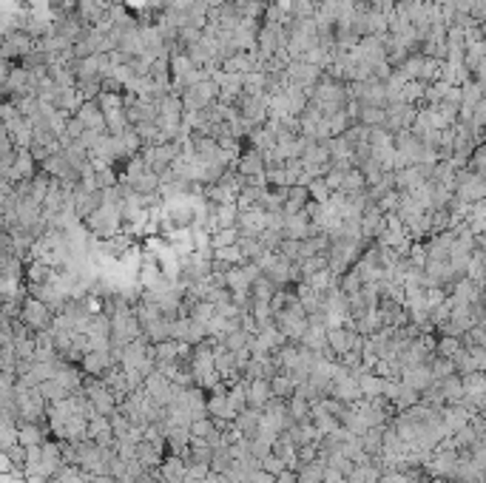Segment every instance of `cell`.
Here are the masks:
<instances>
[{
	"instance_id": "obj_32",
	"label": "cell",
	"mask_w": 486,
	"mask_h": 483,
	"mask_svg": "<svg viewBox=\"0 0 486 483\" xmlns=\"http://www.w3.org/2000/svg\"><path fill=\"white\" fill-rule=\"evenodd\" d=\"M94 183H97L100 191L117 188L119 179H117V173H114V165H97V162H94Z\"/></svg>"
},
{
	"instance_id": "obj_21",
	"label": "cell",
	"mask_w": 486,
	"mask_h": 483,
	"mask_svg": "<svg viewBox=\"0 0 486 483\" xmlns=\"http://www.w3.org/2000/svg\"><path fill=\"white\" fill-rule=\"evenodd\" d=\"M358 384H361V396L364 398H381L387 378H381L378 373H361L358 375Z\"/></svg>"
},
{
	"instance_id": "obj_30",
	"label": "cell",
	"mask_w": 486,
	"mask_h": 483,
	"mask_svg": "<svg viewBox=\"0 0 486 483\" xmlns=\"http://www.w3.org/2000/svg\"><path fill=\"white\" fill-rule=\"evenodd\" d=\"M228 401H231V407H233L236 412H245V409L251 407V401H248V381H245V378L228 389Z\"/></svg>"
},
{
	"instance_id": "obj_39",
	"label": "cell",
	"mask_w": 486,
	"mask_h": 483,
	"mask_svg": "<svg viewBox=\"0 0 486 483\" xmlns=\"http://www.w3.org/2000/svg\"><path fill=\"white\" fill-rule=\"evenodd\" d=\"M191 319H196L199 324L208 327V321L217 319V305H210V301H196V307L191 310Z\"/></svg>"
},
{
	"instance_id": "obj_28",
	"label": "cell",
	"mask_w": 486,
	"mask_h": 483,
	"mask_svg": "<svg viewBox=\"0 0 486 483\" xmlns=\"http://www.w3.org/2000/svg\"><path fill=\"white\" fill-rule=\"evenodd\" d=\"M287 407H290V415H293L296 424H305V421L313 418V404H310L305 396H293V398L287 401Z\"/></svg>"
},
{
	"instance_id": "obj_19",
	"label": "cell",
	"mask_w": 486,
	"mask_h": 483,
	"mask_svg": "<svg viewBox=\"0 0 486 483\" xmlns=\"http://www.w3.org/2000/svg\"><path fill=\"white\" fill-rule=\"evenodd\" d=\"M310 188L308 185H293L290 194H287V202H285V217H293V214H301L308 205H310Z\"/></svg>"
},
{
	"instance_id": "obj_18",
	"label": "cell",
	"mask_w": 486,
	"mask_h": 483,
	"mask_svg": "<svg viewBox=\"0 0 486 483\" xmlns=\"http://www.w3.org/2000/svg\"><path fill=\"white\" fill-rule=\"evenodd\" d=\"M160 469H162L165 483H185L188 480V464H185V458H179V455H165Z\"/></svg>"
},
{
	"instance_id": "obj_37",
	"label": "cell",
	"mask_w": 486,
	"mask_h": 483,
	"mask_svg": "<svg viewBox=\"0 0 486 483\" xmlns=\"http://www.w3.org/2000/svg\"><path fill=\"white\" fill-rule=\"evenodd\" d=\"M214 259H217V262H222V264H228V267L245 264V256H242V248H239V245H228V248H219Z\"/></svg>"
},
{
	"instance_id": "obj_4",
	"label": "cell",
	"mask_w": 486,
	"mask_h": 483,
	"mask_svg": "<svg viewBox=\"0 0 486 483\" xmlns=\"http://www.w3.org/2000/svg\"><path fill=\"white\" fill-rule=\"evenodd\" d=\"M54 316H57V313H54L49 305H43L40 298H35V296H26V298H23L20 321H23L28 330H35V333H40V330H51Z\"/></svg>"
},
{
	"instance_id": "obj_40",
	"label": "cell",
	"mask_w": 486,
	"mask_h": 483,
	"mask_svg": "<svg viewBox=\"0 0 486 483\" xmlns=\"http://www.w3.org/2000/svg\"><path fill=\"white\" fill-rule=\"evenodd\" d=\"M191 432H194V438H210L217 432V424H214V418L210 415H205V418H196L194 424H191Z\"/></svg>"
},
{
	"instance_id": "obj_2",
	"label": "cell",
	"mask_w": 486,
	"mask_h": 483,
	"mask_svg": "<svg viewBox=\"0 0 486 483\" xmlns=\"http://www.w3.org/2000/svg\"><path fill=\"white\" fill-rule=\"evenodd\" d=\"M276 327L287 336V341H301V339H305V333L310 330V313L301 307L299 293H296V298L290 301L285 310L276 313Z\"/></svg>"
},
{
	"instance_id": "obj_13",
	"label": "cell",
	"mask_w": 486,
	"mask_h": 483,
	"mask_svg": "<svg viewBox=\"0 0 486 483\" xmlns=\"http://www.w3.org/2000/svg\"><path fill=\"white\" fill-rule=\"evenodd\" d=\"M262 421H265V409H256V407H248L245 412H239L236 415V430L245 435V438H256L259 430H262Z\"/></svg>"
},
{
	"instance_id": "obj_34",
	"label": "cell",
	"mask_w": 486,
	"mask_h": 483,
	"mask_svg": "<svg viewBox=\"0 0 486 483\" xmlns=\"http://www.w3.org/2000/svg\"><path fill=\"white\" fill-rule=\"evenodd\" d=\"M296 475H299V483H324V461L319 458L308 466H301Z\"/></svg>"
},
{
	"instance_id": "obj_11",
	"label": "cell",
	"mask_w": 486,
	"mask_h": 483,
	"mask_svg": "<svg viewBox=\"0 0 486 483\" xmlns=\"http://www.w3.org/2000/svg\"><path fill=\"white\" fill-rule=\"evenodd\" d=\"M239 233L242 236H262L267 230V219H265V210L262 207H251V210H242L239 214Z\"/></svg>"
},
{
	"instance_id": "obj_24",
	"label": "cell",
	"mask_w": 486,
	"mask_h": 483,
	"mask_svg": "<svg viewBox=\"0 0 486 483\" xmlns=\"http://www.w3.org/2000/svg\"><path fill=\"white\" fill-rule=\"evenodd\" d=\"M239 205L233 202V205H217L214 207V222H217V230L219 228H236L239 225Z\"/></svg>"
},
{
	"instance_id": "obj_23",
	"label": "cell",
	"mask_w": 486,
	"mask_h": 483,
	"mask_svg": "<svg viewBox=\"0 0 486 483\" xmlns=\"http://www.w3.org/2000/svg\"><path fill=\"white\" fill-rule=\"evenodd\" d=\"M310 421L321 430V435H330V432H336V430L342 427V421H339L336 415H330L321 404H313V418H310Z\"/></svg>"
},
{
	"instance_id": "obj_15",
	"label": "cell",
	"mask_w": 486,
	"mask_h": 483,
	"mask_svg": "<svg viewBox=\"0 0 486 483\" xmlns=\"http://www.w3.org/2000/svg\"><path fill=\"white\" fill-rule=\"evenodd\" d=\"M165 455H168L165 449H160L157 443H151V441H145V438L137 443V461H140L145 469H160L162 461H165Z\"/></svg>"
},
{
	"instance_id": "obj_12",
	"label": "cell",
	"mask_w": 486,
	"mask_h": 483,
	"mask_svg": "<svg viewBox=\"0 0 486 483\" xmlns=\"http://www.w3.org/2000/svg\"><path fill=\"white\" fill-rule=\"evenodd\" d=\"M88 438L100 443V446H114L117 443V435H114V427H111V418L106 415H97L88 421Z\"/></svg>"
},
{
	"instance_id": "obj_33",
	"label": "cell",
	"mask_w": 486,
	"mask_h": 483,
	"mask_svg": "<svg viewBox=\"0 0 486 483\" xmlns=\"http://www.w3.org/2000/svg\"><path fill=\"white\" fill-rule=\"evenodd\" d=\"M256 333H248V330H236V333H228L225 336V347L233 350V353H242V350H251V341H253Z\"/></svg>"
},
{
	"instance_id": "obj_29",
	"label": "cell",
	"mask_w": 486,
	"mask_h": 483,
	"mask_svg": "<svg viewBox=\"0 0 486 483\" xmlns=\"http://www.w3.org/2000/svg\"><path fill=\"white\" fill-rule=\"evenodd\" d=\"M276 290H279V285L273 282V279H267L265 273H259V276H256V282H253V287H251V293H253V298H256V301H273Z\"/></svg>"
},
{
	"instance_id": "obj_27",
	"label": "cell",
	"mask_w": 486,
	"mask_h": 483,
	"mask_svg": "<svg viewBox=\"0 0 486 483\" xmlns=\"http://www.w3.org/2000/svg\"><path fill=\"white\" fill-rule=\"evenodd\" d=\"M367 188H370V185H367V176H364V171L353 168V171H347V173H344V183H342V194L353 196V194H361V191H367Z\"/></svg>"
},
{
	"instance_id": "obj_43",
	"label": "cell",
	"mask_w": 486,
	"mask_h": 483,
	"mask_svg": "<svg viewBox=\"0 0 486 483\" xmlns=\"http://www.w3.org/2000/svg\"><path fill=\"white\" fill-rule=\"evenodd\" d=\"M262 242H265V248L267 251H279V245L285 242V230H276V228H267L262 236H259Z\"/></svg>"
},
{
	"instance_id": "obj_8",
	"label": "cell",
	"mask_w": 486,
	"mask_h": 483,
	"mask_svg": "<svg viewBox=\"0 0 486 483\" xmlns=\"http://www.w3.org/2000/svg\"><path fill=\"white\" fill-rule=\"evenodd\" d=\"M80 117V123L88 128V131H97V134H108V123H106V111L97 100H85L80 105V111L74 114Z\"/></svg>"
},
{
	"instance_id": "obj_20",
	"label": "cell",
	"mask_w": 486,
	"mask_h": 483,
	"mask_svg": "<svg viewBox=\"0 0 486 483\" xmlns=\"http://www.w3.org/2000/svg\"><path fill=\"white\" fill-rule=\"evenodd\" d=\"M239 248H242V256H245V262H253V264H259L270 253L259 236H242L239 239Z\"/></svg>"
},
{
	"instance_id": "obj_36",
	"label": "cell",
	"mask_w": 486,
	"mask_h": 483,
	"mask_svg": "<svg viewBox=\"0 0 486 483\" xmlns=\"http://www.w3.org/2000/svg\"><path fill=\"white\" fill-rule=\"evenodd\" d=\"M421 176L415 168H404V171H396V191H412L418 183H421Z\"/></svg>"
},
{
	"instance_id": "obj_41",
	"label": "cell",
	"mask_w": 486,
	"mask_h": 483,
	"mask_svg": "<svg viewBox=\"0 0 486 483\" xmlns=\"http://www.w3.org/2000/svg\"><path fill=\"white\" fill-rule=\"evenodd\" d=\"M262 469H267L270 475H276V477H279V475H282V472H287L290 466H287V461H285V458H279V455H276V452H270V455L262 461Z\"/></svg>"
},
{
	"instance_id": "obj_31",
	"label": "cell",
	"mask_w": 486,
	"mask_h": 483,
	"mask_svg": "<svg viewBox=\"0 0 486 483\" xmlns=\"http://www.w3.org/2000/svg\"><path fill=\"white\" fill-rule=\"evenodd\" d=\"M239 239H242L239 228H219V230L210 233V245H214V251H219V248H228V245H239Z\"/></svg>"
},
{
	"instance_id": "obj_48",
	"label": "cell",
	"mask_w": 486,
	"mask_h": 483,
	"mask_svg": "<svg viewBox=\"0 0 486 483\" xmlns=\"http://www.w3.org/2000/svg\"><path fill=\"white\" fill-rule=\"evenodd\" d=\"M208 483H233V480H231L225 472H210V475H208Z\"/></svg>"
},
{
	"instance_id": "obj_26",
	"label": "cell",
	"mask_w": 486,
	"mask_h": 483,
	"mask_svg": "<svg viewBox=\"0 0 486 483\" xmlns=\"http://www.w3.org/2000/svg\"><path fill=\"white\" fill-rule=\"evenodd\" d=\"M37 389H40V396H43L49 404H57V401H63V398H69V396H72V392L63 387V381H57V378L43 381Z\"/></svg>"
},
{
	"instance_id": "obj_1",
	"label": "cell",
	"mask_w": 486,
	"mask_h": 483,
	"mask_svg": "<svg viewBox=\"0 0 486 483\" xmlns=\"http://www.w3.org/2000/svg\"><path fill=\"white\" fill-rule=\"evenodd\" d=\"M83 225L88 228L91 236H97V239H111V236H117V233H123V230H126L123 205H106V202H103V207H97Z\"/></svg>"
},
{
	"instance_id": "obj_44",
	"label": "cell",
	"mask_w": 486,
	"mask_h": 483,
	"mask_svg": "<svg viewBox=\"0 0 486 483\" xmlns=\"http://www.w3.org/2000/svg\"><path fill=\"white\" fill-rule=\"evenodd\" d=\"M251 452H253V458L265 461V458L270 455V452H273V443L265 441V438H251Z\"/></svg>"
},
{
	"instance_id": "obj_16",
	"label": "cell",
	"mask_w": 486,
	"mask_h": 483,
	"mask_svg": "<svg viewBox=\"0 0 486 483\" xmlns=\"http://www.w3.org/2000/svg\"><path fill=\"white\" fill-rule=\"evenodd\" d=\"M103 381H106V387L117 396V401H126V398L131 396V384H128V375H126L123 367H111V370L103 375Z\"/></svg>"
},
{
	"instance_id": "obj_7",
	"label": "cell",
	"mask_w": 486,
	"mask_h": 483,
	"mask_svg": "<svg viewBox=\"0 0 486 483\" xmlns=\"http://www.w3.org/2000/svg\"><path fill=\"white\" fill-rule=\"evenodd\" d=\"M37 173H40V162L35 160V154L28 148H20L9 176H3V179H12V183H26V179H35Z\"/></svg>"
},
{
	"instance_id": "obj_17",
	"label": "cell",
	"mask_w": 486,
	"mask_h": 483,
	"mask_svg": "<svg viewBox=\"0 0 486 483\" xmlns=\"http://www.w3.org/2000/svg\"><path fill=\"white\" fill-rule=\"evenodd\" d=\"M245 381H248V378H245ZM270 398H273V387H270V381H267V378L248 381V401H251V407L265 409V407L270 404Z\"/></svg>"
},
{
	"instance_id": "obj_50",
	"label": "cell",
	"mask_w": 486,
	"mask_h": 483,
	"mask_svg": "<svg viewBox=\"0 0 486 483\" xmlns=\"http://www.w3.org/2000/svg\"><path fill=\"white\" fill-rule=\"evenodd\" d=\"M94 483H117L114 475H94Z\"/></svg>"
},
{
	"instance_id": "obj_38",
	"label": "cell",
	"mask_w": 486,
	"mask_h": 483,
	"mask_svg": "<svg viewBox=\"0 0 486 483\" xmlns=\"http://www.w3.org/2000/svg\"><path fill=\"white\" fill-rule=\"evenodd\" d=\"M418 401H421V392L412 389V387H407V384H401V392H399V398H396V407H399V409H412V407H418Z\"/></svg>"
},
{
	"instance_id": "obj_46",
	"label": "cell",
	"mask_w": 486,
	"mask_h": 483,
	"mask_svg": "<svg viewBox=\"0 0 486 483\" xmlns=\"http://www.w3.org/2000/svg\"><path fill=\"white\" fill-rule=\"evenodd\" d=\"M344 173H347V171H339V168H333V171H330V173L324 176V179H327V185H330L333 191H342V183H344Z\"/></svg>"
},
{
	"instance_id": "obj_6",
	"label": "cell",
	"mask_w": 486,
	"mask_h": 483,
	"mask_svg": "<svg viewBox=\"0 0 486 483\" xmlns=\"http://www.w3.org/2000/svg\"><path fill=\"white\" fill-rule=\"evenodd\" d=\"M174 339L176 341H182V344H191V347H196V344H202L205 339H208V327L205 324H199L196 319H191V316H185V319H176L174 321Z\"/></svg>"
},
{
	"instance_id": "obj_49",
	"label": "cell",
	"mask_w": 486,
	"mask_h": 483,
	"mask_svg": "<svg viewBox=\"0 0 486 483\" xmlns=\"http://www.w3.org/2000/svg\"><path fill=\"white\" fill-rule=\"evenodd\" d=\"M199 3H205L210 12H214V9H222V6L228 3V0H199Z\"/></svg>"
},
{
	"instance_id": "obj_25",
	"label": "cell",
	"mask_w": 486,
	"mask_h": 483,
	"mask_svg": "<svg viewBox=\"0 0 486 483\" xmlns=\"http://www.w3.org/2000/svg\"><path fill=\"white\" fill-rule=\"evenodd\" d=\"M270 387H273V396L276 398H293L296 396V381H293V375L290 373H279V375H273L270 378Z\"/></svg>"
},
{
	"instance_id": "obj_14",
	"label": "cell",
	"mask_w": 486,
	"mask_h": 483,
	"mask_svg": "<svg viewBox=\"0 0 486 483\" xmlns=\"http://www.w3.org/2000/svg\"><path fill=\"white\" fill-rule=\"evenodd\" d=\"M208 415L217 421H236V409L228 401V392H208Z\"/></svg>"
},
{
	"instance_id": "obj_45",
	"label": "cell",
	"mask_w": 486,
	"mask_h": 483,
	"mask_svg": "<svg viewBox=\"0 0 486 483\" xmlns=\"http://www.w3.org/2000/svg\"><path fill=\"white\" fill-rule=\"evenodd\" d=\"M324 483H347V475L342 469H336V466L324 464Z\"/></svg>"
},
{
	"instance_id": "obj_3",
	"label": "cell",
	"mask_w": 486,
	"mask_h": 483,
	"mask_svg": "<svg viewBox=\"0 0 486 483\" xmlns=\"http://www.w3.org/2000/svg\"><path fill=\"white\" fill-rule=\"evenodd\" d=\"M83 392L88 396V401L94 404V409H97L100 415H106V418H111V415L119 409L117 396H114V392L106 387V381H103V378H97V375H85Z\"/></svg>"
},
{
	"instance_id": "obj_47",
	"label": "cell",
	"mask_w": 486,
	"mask_h": 483,
	"mask_svg": "<svg viewBox=\"0 0 486 483\" xmlns=\"http://www.w3.org/2000/svg\"><path fill=\"white\" fill-rule=\"evenodd\" d=\"M347 483H370V480H367V475H364L361 466H355V469L347 475Z\"/></svg>"
},
{
	"instance_id": "obj_5",
	"label": "cell",
	"mask_w": 486,
	"mask_h": 483,
	"mask_svg": "<svg viewBox=\"0 0 486 483\" xmlns=\"http://www.w3.org/2000/svg\"><path fill=\"white\" fill-rule=\"evenodd\" d=\"M145 392L151 396V401H157L160 407H168L174 398H176V392H179V387L165 375V373H160V370H154L148 378H145Z\"/></svg>"
},
{
	"instance_id": "obj_22",
	"label": "cell",
	"mask_w": 486,
	"mask_h": 483,
	"mask_svg": "<svg viewBox=\"0 0 486 483\" xmlns=\"http://www.w3.org/2000/svg\"><path fill=\"white\" fill-rule=\"evenodd\" d=\"M384 430L387 427H370L367 432L361 435V443H364V452L373 458H381V452H384Z\"/></svg>"
},
{
	"instance_id": "obj_42",
	"label": "cell",
	"mask_w": 486,
	"mask_h": 483,
	"mask_svg": "<svg viewBox=\"0 0 486 483\" xmlns=\"http://www.w3.org/2000/svg\"><path fill=\"white\" fill-rule=\"evenodd\" d=\"M276 253L287 256L290 262H299V259H301V242H299V239H285L282 245H279V251H276Z\"/></svg>"
},
{
	"instance_id": "obj_9",
	"label": "cell",
	"mask_w": 486,
	"mask_h": 483,
	"mask_svg": "<svg viewBox=\"0 0 486 483\" xmlns=\"http://www.w3.org/2000/svg\"><path fill=\"white\" fill-rule=\"evenodd\" d=\"M83 373L85 375H97V378H103L111 367H119L117 361H114V355H111V350H91V353H85V358H83Z\"/></svg>"
},
{
	"instance_id": "obj_10",
	"label": "cell",
	"mask_w": 486,
	"mask_h": 483,
	"mask_svg": "<svg viewBox=\"0 0 486 483\" xmlns=\"http://www.w3.org/2000/svg\"><path fill=\"white\" fill-rule=\"evenodd\" d=\"M97 207H103V191H88L83 185L74 188V214L85 222Z\"/></svg>"
},
{
	"instance_id": "obj_35",
	"label": "cell",
	"mask_w": 486,
	"mask_h": 483,
	"mask_svg": "<svg viewBox=\"0 0 486 483\" xmlns=\"http://www.w3.org/2000/svg\"><path fill=\"white\" fill-rule=\"evenodd\" d=\"M308 188H310V199H313V202H319V205H327V202H330V196L336 194V191H333V188L327 185V179H324V176L310 179V185H308Z\"/></svg>"
}]
</instances>
